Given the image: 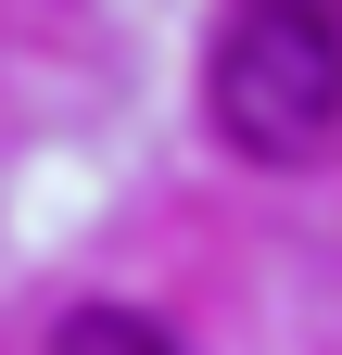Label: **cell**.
Returning <instances> with one entry per match:
<instances>
[{"instance_id": "cell-1", "label": "cell", "mask_w": 342, "mask_h": 355, "mask_svg": "<svg viewBox=\"0 0 342 355\" xmlns=\"http://www.w3.org/2000/svg\"><path fill=\"white\" fill-rule=\"evenodd\" d=\"M216 127L253 165H305L342 127V13L330 0H241L216 38Z\"/></svg>"}, {"instance_id": "cell-2", "label": "cell", "mask_w": 342, "mask_h": 355, "mask_svg": "<svg viewBox=\"0 0 342 355\" xmlns=\"http://www.w3.org/2000/svg\"><path fill=\"white\" fill-rule=\"evenodd\" d=\"M51 355H190V343L165 330V318H140V304H64Z\"/></svg>"}]
</instances>
